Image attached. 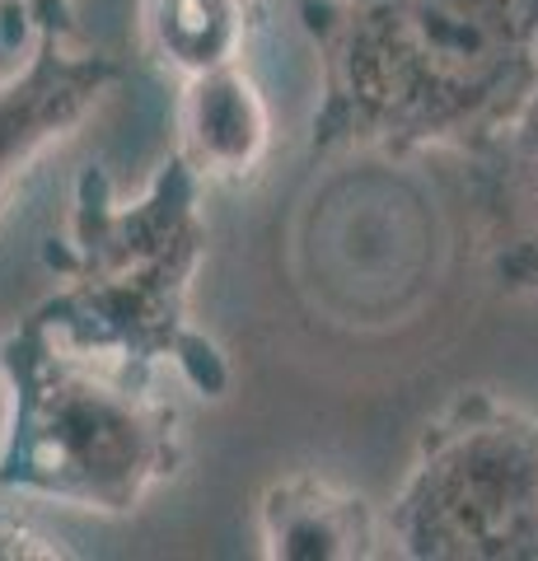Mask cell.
Returning <instances> with one entry per match:
<instances>
[{"mask_svg":"<svg viewBox=\"0 0 538 561\" xmlns=\"http://www.w3.org/2000/svg\"><path fill=\"white\" fill-rule=\"evenodd\" d=\"M319 51L309 160H473L538 90V0H300Z\"/></svg>","mask_w":538,"mask_h":561,"instance_id":"cell-1","label":"cell"},{"mask_svg":"<svg viewBox=\"0 0 538 561\" xmlns=\"http://www.w3.org/2000/svg\"><path fill=\"white\" fill-rule=\"evenodd\" d=\"M206 183L179 150L123 197L103 164L71 183L61 239H51V295L28 309L51 337L136 379L173 375L202 398L230 393V360L193 313L206 262Z\"/></svg>","mask_w":538,"mask_h":561,"instance_id":"cell-2","label":"cell"},{"mask_svg":"<svg viewBox=\"0 0 538 561\" xmlns=\"http://www.w3.org/2000/svg\"><path fill=\"white\" fill-rule=\"evenodd\" d=\"M183 412L164 379H136L57 342L24 313L0 342V491L131 515L179 478Z\"/></svg>","mask_w":538,"mask_h":561,"instance_id":"cell-3","label":"cell"},{"mask_svg":"<svg viewBox=\"0 0 538 561\" xmlns=\"http://www.w3.org/2000/svg\"><path fill=\"white\" fill-rule=\"evenodd\" d=\"M408 561H538V416L488 389L431 421L385 505Z\"/></svg>","mask_w":538,"mask_h":561,"instance_id":"cell-4","label":"cell"},{"mask_svg":"<svg viewBox=\"0 0 538 561\" xmlns=\"http://www.w3.org/2000/svg\"><path fill=\"white\" fill-rule=\"evenodd\" d=\"M123 80L108 51L66 33H33L20 70L0 80V206L61 140H71Z\"/></svg>","mask_w":538,"mask_h":561,"instance_id":"cell-5","label":"cell"},{"mask_svg":"<svg viewBox=\"0 0 538 561\" xmlns=\"http://www.w3.org/2000/svg\"><path fill=\"white\" fill-rule=\"evenodd\" d=\"M473 202L496 290L538 309V90L511 127L473 154Z\"/></svg>","mask_w":538,"mask_h":561,"instance_id":"cell-6","label":"cell"},{"mask_svg":"<svg viewBox=\"0 0 538 561\" xmlns=\"http://www.w3.org/2000/svg\"><path fill=\"white\" fill-rule=\"evenodd\" d=\"M173 131L206 187H249L272 160V108L244 61L183 80Z\"/></svg>","mask_w":538,"mask_h":561,"instance_id":"cell-7","label":"cell"},{"mask_svg":"<svg viewBox=\"0 0 538 561\" xmlns=\"http://www.w3.org/2000/svg\"><path fill=\"white\" fill-rule=\"evenodd\" d=\"M257 538L267 561H385L398 557L389 519L360 491L295 472L263 491Z\"/></svg>","mask_w":538,"mask_h":561,"instance_id":"cell-8","label":"cell"},{"mask_svg":"<svg viewBox=\"0 0 538 561\" xmlns=\"http://www.w3.org/2000/svg\"><path fill=\"white\" fill-rule=\"evenodd\" d=\"M267 0H141V51L169 80L239 66L263 33Z\"/></svg>","mask_w":538,"mask_h":561,"instance_id":"cell-9","label":"cell"},{"mask_svg":"<svg viewBox=\"0 0 538 561\" xmlns=\"http://www.w3.org/2000/svg\"><path fill=\"white\" fill-rule=\"evenodd\" d=\"M33 33L76 38V0H0V43L28 47Z\"/></svg>","mask_w":538,"mask_h":561,"instance_id":"cell-10","label":"cell"},{"mask_svg":"<svg viewBox=\"0 0 538 561\" xmlns=\"http://www.w3.org/2000/svg\"><path fill=\"white\" fill-rule=\"evenodd\" d=\"M0 557H5V561H20V557H43V561H51V557H76V552L66 548L61 538L43 534L38 524H28V519H20L14 511H5V505H0Z\"/></svg>","mask_w":538,"mask_h":561,"instance_id":"cell-11","label":"cell"}]
</instances>
